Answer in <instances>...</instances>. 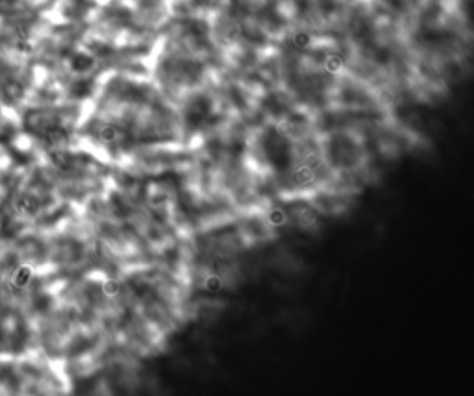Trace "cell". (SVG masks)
<instances>
[{"label":"cell","instance_id":"obj_8","mask_svg":"<svg viewBox=\"0 0 474 396\" xmlns=\"http://www.w3.org/2000/svg\"><path fill=\"white\" fill-rule=\"evenodd\" d=\"M324 69L330 74H337L341 69H343V59L339 58V56H328L324 61Z\"/></svg>","mask_w":474,"mask_h":396},{"label":"cell","instance_id":"obj_4","mask_svg":"<svg viewBox=\"0 0 474 396\" xmlns=\"http://www.w3.org/2000/svg\"><path fill=\"white\" fill-rule=\"evenodd\" d=\"M204 289L208 292H219L222 289V279L221 276H217V274H208L206 276V279H204Z\"/></svg>","mask_w":474,"mask_h":396},{"label":"cell","instance_id":"obj_5","mask_svg":"<svg viewBox=\"0 0 474 396\" xmlns=\"http://www.w3.org/2000/svg\"><path fill=\"white\" fill-rule=\"evenodd\" d=\"M91 65H93V59L89 58V56H85V54H76V56L72 58V69H74V71H87Z\"/></svg>","mask_w":474,"mask_h":396},{"label":"cell","instance_id":"obj_9","mask_svg":"<svg viewBox=\"0 0 474 396\" xmlns=\"http://www.w3.org/2000/svg\"><path fill=\"white\" fill-rule=\"evenodd\" d=\"M119 291H121V285H119L117 281H113V279H110V281H106L104 285H102V292H104L106 296H110V298H113V296H117Z\"/></svg>","mask_w":474,"mask_h":396},{"label":"cell","instance_id":"obj_1","mask_svg":"<svg viewBox=\"0 0 474 396\" xmlns=\"http://www.w3.org/2000/svg\"><path fill=\"white\" fill-rule=\"evenodd\" d=\"M32 276H33L32 266H28V265L17 266L13 270V274H11V285H13L15 289H24V287L30 283Z\"/></svg>","mask_w":474,"mask_h":396},{"label":"cell","instance_id":"obj_6","mask_svg":"<svg viewBox=\"0 0 474 396\" xmlns=\"http://www.w3.org/2000/svg\"><path fill=\"white\" fill-rule=\"evenodd\" d=\"M267 221H269L271 226H284L287 222V213L284 209H273L269 213V217H267Z\"/></svg>","mask_w":474,"mask_h":396},{"label":"cell","instance_id":"obj_3","mask_svg":"<svg viewBox=\"0 0 474 396\" xmlns=\"http://www.w3.org/2000/svg\"><path fill=\"white\" fill-rule=\"evenodd\" d=\"M98 139L106 144L115 143L119 139V130L115 126H111V124H106V126H102V128L98 130Z\"/></svg>","mask_w":474,"mask_h":396},{"label":"cell","instance_id":"obj_2","mask_svg":"<svg viewBox=\"0 0 474 396\" xmlns=\"http://www.w3.org/2000/svg\"><path fill=\"white\" fill-rule=\"evenodd\" d=\"M37 208H39V202L35 200L33 196H30V195L20 196L19 200H17V209H19V211H22V213H35V211H37Z\"/></svg>","mask_w":474,"mask_h":396},{"label":"cell","instance_id":"obj_7","mask_svg":"<svg viewBox=\"0 0 474 396\" xmlns=\"http://www.w3.org/2000/svg\"><path fill=\"white\" fill-rule=\"evenodd\" d=\"M310 43H312V37H310V35H308L306 32H297L291 37V45L295 46V48H300V50L308 48V46H310Z\"/></svg>","mask_w":474,"mask_h":396}]
</instances>
